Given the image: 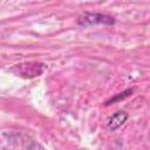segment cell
Returning a JSON list of instances; mask_svg holds the SVG:
<instances>
[{
	"label": "cell",
	"instance_id": "cell-1",
	"mask_svg": "<svg viewBox=\"0 0 150 150\" xmlns=\"http://www.w3.org/2000/svg\"><path fill=\"white\" fill-rule=\"evenodd\" d=\"M47 66L41 62H23L13 66L9 70L15 74L16 76L23 77V79H33L36 76H40L45 70Z\"/></svg>",
	"mask_w": 150,
	"mask_h": 150
},
{
	"label": "cell",
	"instance_id": "cell-2",
	"mask_svg": "<svg viewBox=\"0 0 150 150\" xmlns=\"http://www.w3.org/2000/svg\"><path fill=\"white\" fill-rule=\"evenodd\" d=\"M116 20L108 14L103 13H90L86 12L82 15L79 16L77 19V25L79 26H97V25H103V26H112L115 25Z\"/></svg>",
	"mask_w": 150,
	"mask_h": 150
},
{
	"label": "cell",
	"instance_id": "cell-3",
	"mask_svg": "<svg viewBox=\"0 0 150 150\" xmlns=\"http://www.w3.org/2000/svg\"><path fill=\"white\" fill-rule=\"evenodd\" d=\"M128 118H129L128 112L124 110H120V111L115 112L112 116H110V118L108 120V123H107V129L109 131H116L118 128H121L127 122Z\"/></svg>",
	"mask_w": 150,
	"mask_h": 150
},
{
	"label": "cell",
	"instance_id": "cell-4",
	"mask_svg": "<svg viewBox=\"0 0 150 150\" xmlns=\"http://www.w3.org/2000/svg\"><path fill=\"white\" fill-rule=\"evenodd\" d=\"M132 93H134V89H132V88H128V89L123 90L122 93H118V94H116L115 96H111L110 98H108V100L104 102V104H105V105H110V104H114V103L120 102V101H122V100H125L127 97L131 96Z\"/></svg>",
	"mask_w": 150,
	"mask_h": 150
}]
</instances>
